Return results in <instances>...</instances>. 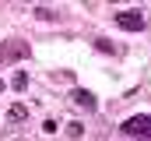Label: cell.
<instances>
[{
    "label": "cell",
    "mask_w": 151,
    "mask_h": 141,
    "mask_svg": "<svg viewBox=\"0 0 151 141\" xmlns=\"http://www.w3.org/2000/svg\"><path fill=\"white\" fill-rule=\"evenodd\" d=\"M123 134H130V138H151V116H130V120H123V127H119Z\"/></svg>",
    "instance_id": "1"
},
{
    "label": "cell",
    "mask_w": 151,
    "mask_h": 141,
    "mask_svg": "<svg viewBox=\"0 0 151 141\" xmlns=\"http://www.w3.org/2000/svg\"><path fill=\"white\" fill-rule=\"evenodd\" d=\"M116 25H119L123 32H141V28H144V14H141L137 7H127V11L116 14Z\"/></svg>",
    "instance_id": "2"
},
{
    "label": "cell",
    "mask_w": 151,
    "mask_h": 141,
    "mask_svg": "<svg viewBox=\"0 0 151 141\" xmlns=\"http://www.w3.org/2000/svg\"><path fill=\"white\" fill-rule=\"evenodd\" d=\"M70 99H74L77 106H81V109H84V113H91V109H95V95H91V92H88V88H74V92H70Z\"/></svg>",
    "instance_id": "3"
},
{
    "label": "cell",
    "mask_w": 151,
    "mask_h": 141,
    "mask_svg": "<svg viewBox=\"0 0 151 141\" xmlns=\"http://www.w3.org/2000/svg\"><path fill=\"white\" fill-rule=\"evenodd\" d=\"M28 53V46L25 42H14V46H0V64L4 60H18V57H25Z\"/></svg>",
    "instance_id": "4"
},
{
    "label": "cell",
    "mask_w": 151,
    "mask_h": 141,
    "mask_svg": "<svg viewBox=\"0 0 151 141\" xmlns=\"http://www.w3.org/2000/svg\"><path fill=\"white\" fill-rule=\"evenodd\" d=\"M25 116H28V106L25 102H14L11 109H7V124H21Z\"/></svg>",
    "instance_id": "5"
},
{
    "label": "cell",
    "mask_w": 151,
    "mask_h": 141,
    "mask_svg": "<svg viewBox=\"0 0 151 141\" xmlns=\"http://www.w3.org/2000/svg\"><path fill=\"white\" fill-rule=\"evenodd\" d=\"M11 85H14V88H18V92H21V88H25V85H28V74H25V70H18V74H14V78H11Z\"/></svg>",
    "instance_id": "6"
},
{
    "label": "cell",
    "mask_w": 151,
    "mask_h": 141,
    "mask_svg": "<svg viewBox=\"0 0 151 141\" xmlns=\"http://www.w3.org/2000/svg\"><path fill=\"white\" fill-rule=\"evenodd\" d=\"M95 49H102V53H113V42H109V39H95Z\"/></svg>",
    "instance_id": "7"
},
{
    "label": "cell",
    "mask_w": 151,
    "mask_h": 141,
    "mask_svg": "<svg viewBox=\"0 0 151 141\" xmlns=\"http://www.w3.org/2000/svg\"><path fill=\"white\" fill-rule=\"evenodd\" d=\"M35 14H39V18H42V21H53V18H56V14H53L49 7H35Z\"/></svg>",
    "instance_id": "8"
},
{
    "label": "cell",
    "mask_w": 151,
    "mask_h": 141,
    "mask_svg": "<svg viewBox=\"0 0 151 141\" xmlns=\"http://www.w3.org/2000/svg\"><path fill=\"white\" fill-rule=\"evenodd\" d=\"M67 134H70V138H81V134H84V127H81V124H67Z\"/></svg>",
    "instance_id": "9"
},
{
    "label": "cell",
    "mask_w": 151,
    "mask_h": 141,
    "mask_svg": "<svg viewBox=\"0 0 151 141\" xmlns=\"http://www.w3.org/2000/svg\"><path fill=\"white\" fill-rule=\"evenodd\" d=\"M0 88H4V81H0Z\"/></svg>",
    "instance_id": "10"
}]
</instances>
